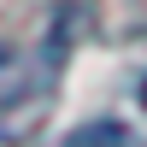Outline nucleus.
Returning <instances> with one entry per match:
<instances>
[{"label":"nucleus","mask_w":147,"mask_h":147,"mask_svg":"<svg viewBox=\"0 0 147 147\" xmlns=\"http://www.w3.org/2000/svg\"><path fill=\"white\" fill-rule=\"evenodd\" d=\"M71 147H124V129L118 124H94V129H77Z\"/></svg>","instance_id":"f257e3e1"},{"label":"nucleus","mask_w":147,"mask_h":147,"mask_svg":"<svg viewBox=\"0 0 147 147\" xmlns=\"http://www.w3.org/2000/svg\"><path fill=\"white\" fill-rule=\"evenodd\" d=\"M141 94H147V88H141Z\"/></svg>","instance_id":"f03ea898"}]
</instances>
